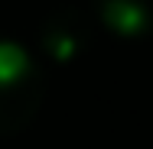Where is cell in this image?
Wrapping results in <instances>:
<instances>
[{
    "label": "cell",
    "mask_w": 153,
    "mask_h": 149,
    "mask_svg": "<svg viewBox=\"0 0 153 149\" xmlns=\"http://www.w3.org/2000/svg\"><path fill=\"white\" fill-rule=\"evenodd\" d=\"M46 97V75L30 49L0 36V136L26 130Z\"/></svg>",
    "instance_id": "obj_1"
},
{
    "label": "cell",
    "mask_w": 153,
    "mask_h": 149,
    "mask_svg": "<svg viewBox=\"0 0 153 149\" xmlns=\"http://www.w3.org/2000/svg\"><path fill=\"white\" fill-rule=\"evenodd\" d=\"M91 39V23L85 16V10L78 7H59L56 13L46 16L42 29H39V42L42 52L52 55L56 62H72L85 52Z\"/></svg>",
    "instance_id": "obj_2"
},
{
    "label": "cell",
    "mask_w": 153,
    "mask_h": 149,
    "mask_svg": "<svg viewBox=\"0 0 153 149\" xmlns=\"http://www.w3.org/2000/svg\"><path fill=\"white\" fill-rule=\"evenodd\" d=\"M91 10L117 36L153 32V0H91Z\"/></svg>",
    "instance_id": "obj_3"
}]
</instances>
